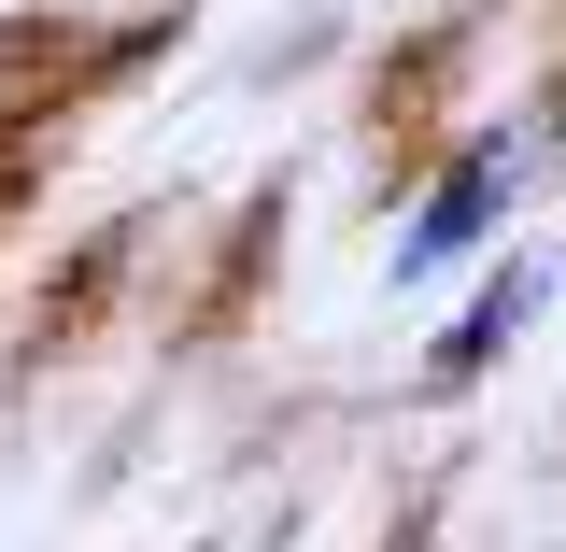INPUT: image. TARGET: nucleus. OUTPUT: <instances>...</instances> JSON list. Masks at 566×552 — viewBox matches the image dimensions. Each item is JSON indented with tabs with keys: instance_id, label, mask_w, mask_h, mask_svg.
Returning <instances> with one entry per match:
<instances>
[{
	"instance_id": "nucleus-1",
	"label": "nucleus",
	"mask_w": 566,
	"mask_h": 552,
	"mask_svg": "<svg viewBox=\"0 0 566 552\" xmlns=\"http://www.w3.org/2000/svg\"><path fill=\"white\" fill-rule=\"evenodd\" d=\"M510 185H524V142H482V156H453L439 185H424V212L397 227V283H439L468 241H482L495 212H510Z\"/></svg>"
},
{
	"instance_id": "nucleus-2",
	"label": "nucleus",
	"mask_w": 566,
	"mask_h": 552,
	"mask_svg": "<svg viewBox=\"0 0 566 552\" xmlns=\"http://www.w3.org/2000/svg\"><path fill=\"white\" fill-rule=\"evenodd\" d=\"M524 312H538V256H510V270H495L482 298L453 312V341H439V383H468V368H495V341H510Z\"/></svg>"
}]
</instances>
